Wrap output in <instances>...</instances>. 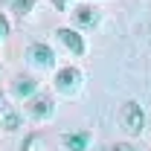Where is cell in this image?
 <instances>
[{"mask_svg":"<svg viewBox=\"0 0 151 151\" xmlns=\"http://www.w3.org/2000/svg\"><path fill=\"white\" fill-rule=\"evenodd\" d=\"M122 125L131 134H142V128H145V113H142V108L137 102H125V108H122Z\"/></svg>","mask_w":151,"mask_h":151,"instance_id":"1","label":"cell"},{"mask_svg":"<svg viewBox=\"0 0 151 151\" xmlns=\"http://www.w3.org/2000/svg\"><path fill=\"white\" fill-rule=\"evenodd\" d=\"M55 87L61 90L64 96H73L78 87H81V73L76 70V67H61L55 76Z\"/></svg>","mask_w":151,"mask_h":151,"instance_id":"2","label":"cell"},{"mask_svg":"<svg viewBox=\"0 0 151 151\" xmlns=\"http://www.w3.org/2000/svg\"><path fill=\"white\" fill-rule=\"evenodd\" d=\"M26 55H29V61H32L35 67H44V70L55 64V52H52V50H50L47 44H32Z\"/></svg>","mask_w":151,"mask_h":151,"instance_id":"3","label":"cell"},{"mask_svg":"<svg viewBox=\"0 0 151 151\" xmlns=\"http://www.w3.org/2000/svg\"><path fill=\"white\" fill-rule=\"evenodd\" d=\"M58 41H61L73 55H81V52H84V41H81V35H78L76 29H70V26H61V29H58Z\"/></svg>","mask_w":151,"mask_h":151,"instance_id":"4","label":"cell"},{"mask_svg":"<svg viewBox=\"0 0 151 151\" xmlns=\"http://www.w3.org/2000/svg\"><path fill=\"white\" fill-rule=\"evenodd\" d=\"M0 128L3 131H18L20 128V113L12 108V105H6V99H3V105H0Z\"/></svg>","mask_w":151,"mask_h":151,"instance_id":"5","label":"cell"},{"mask_svg":"<svg viewBox=\"0 0 151 151\" xmlns=\"http://www.w3.org/2000/svg\"><path fill=\"white\" fill-rule=\"evenodd\" d=\"M61 142H64V148H70V151H87V145H90V134H84V131L64 134Z\"/></svg>","mask_w":151,"mask_h":151,"instance_id":"6","label":"cell"},{"mask_svg":"<svg viewBox=\"0 0 151 151\" xmlns=\"http://www.w3.org/2000/svg\"><path fill=\"white\" fill-rule=\"evenodd\" d=\"M35 90H38V81L32 78V76H18V78H15V84H12V93L20 96V99L32 96Z\"/></svg>","mask_w":151,"mask_h":151,"instance_id":"7","label":"cell"},{"mask_svg":"<svg viewBox=\"0 0 151 151\" xmlns=\"http://www.w3.org/2000/svg\"><path fill=\"white\" fill-rule=\"evenodd\" d=\"M29 113H32L35 119H50V116H52V102H50L47 96H35V99L29 102Z\"/></svg>","mask_w":151,"mask_h":151,"instance_id":"8","label":"cell"},{"mask_svg":"<svg viewBox=\"0 0 151 151\" xmlns=\"http://www.w3.org/2000/svg\"><path fill=\"white\" fill-rule=\"evenodd\" d=\"M73 18H76V23H81V26H96V23H99V9H96V6H76Z\"/></svg>","mask_w":151,"mask_h":151,"instance_id":"9","label":"cell"},{"mask_svg":"<svg viewBox=\"0 0 151 151\" xmlns=\"http://www.w3.org/2000/svg\"><path fill=\"white\" fill-rule=\"evenodd\" d=\"M20 151H47V137L44 134H29L23 139V148Z\"/></svg>","mask_w":151,"mask_h":151,"instance_id":"10","label":"cell"},{"mask_svg":"<svg viewBox=\"0 0 151 151\" xmlns=\"http://www.w3.org/2000/svg\"><path fill=\"white\" fill-rule=\"evenodd\" d=\"M12 9L23 18V15H29V12L35 9V0H12Z\"/></svg>","mask_w":151,"mask_h":151,"instance_id":"11","label":"cell"},{"mask_svg":"<svg viewBox=\"0 0 151 151\" xmlns=\"http://www.w3.org/2000/svg\"><path fill=\"white\" fill-rule=\"evenodd\" d=\"M6 35H9V20L0 15V38H6Z\"/></svg>","mask_w":151,"mask_h":151,"instance_id":"12","label":"cell"},{"mask_svg":"<svg viewBox=\"0 0 151 151\" xmlns=\"http://www.w3.org/2000/svg\"><path fill=\"white\" fill-rule=\"evenodd\" d=\"M111 151H137V148H131V145H125V142H119V145H113Z\"/></svg>","mask_w":151,"mask_h":151,"instance_id":"13","label":"cell"},{"mask_svg":"<svg viewBox=\"0 0 151 151\" xmlns=\"http://www.w3.org/2000/svg\"><path fill=\"white\" fill-rule=\"evenodd\" d=\"M67 3H70V0H52V6H55V9H67Z\"/></svg>","mask_w":151,"mask_h":151,"instance_id":"14","label":"cell"},{"mask_svg":"<svg viewBox=\"0 0 151 151\" xmlns=\"http://www.w3.org/2000/svg\"><path fill=\"white\" fill-rule=\"evenodd\" d=\"M0 105H3V93H0Z\"/></svg>","mask_w":151,"mask_h":151,"instance_id":"15","label":"cell"}]
</instances>
